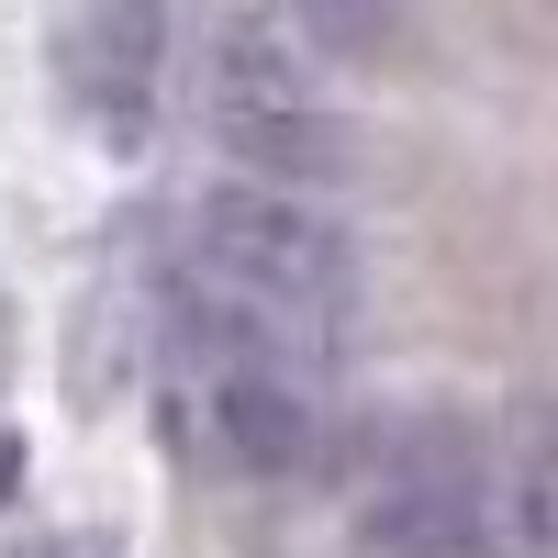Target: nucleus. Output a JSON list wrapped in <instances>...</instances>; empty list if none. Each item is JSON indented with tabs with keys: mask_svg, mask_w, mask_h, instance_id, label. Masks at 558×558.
Wrapping results in <instances>:
<instances>
[{
	"mask_svg": "<svg viewBox=\"0 0 558 558\" xmlns=\"http://www.w3.org/2000/svg\"><path fill=\"white\" fill-rule=\"evenodd\" d=\"M12 558H112L101 536H34V547H12Z\"/></svg>",
	"mask_w": 558,
	"mask_h": 558,
	"instance_id": "7",
	"label": "nucleus"
},
{
	"mask_svg": "<svg viewBox=\"0 0 558 558\" xmlns=\"http://www.w3.org/2000/svg\"><path fill=\"white\" fill-rule=\"evenodd\" d=\"M191 368H202V425H213V447L235 458L246 481H291V470H313V447H324L313 368L268 357V347H191Z\"/></svg>",
	"mask_w": 558,
	"mask_h": 558,
	"instance_id": "5",
	"label": "nucleus"
},
{
	"mask_svg": "<svg viewBox=\"0 0 558 558\" xmlns=\"http://www.w3.org/2000/svg\"><path fill=\"white\" fill-rule=\"evenodd\" d=\"M391 34H402V0H291L302 57H380Z\"/></svg>",
	"mask_w": 558,
	"mask_h": 558,
	"instance_id": "6",
	"label": "nucleus"
},
{
	"mask_svg": "<svg viewBox=\"0 0 558 558\" xmlns=\"http://www.w3.org/2000/svg\"><path fill=\"white\" fill-rule=\"evenodd\" d=\"M357 547L368 558H492L481 436L447 425V413H413L380 458V481H368V502H357Z\"/></svg>",
	"mask_w": 558,
	"mask_h": 558,
	"instance_id": "3",
	"label": "nucleus"
},
{
	"mask_svg": "<svg viewBox=\"0 0 558 558\" xmlns=\"http://www.w3.org/2000/svg\"><path fill=\"white\" fill-rule=\"evenodd\" d=\"M357 324V246L302 191L223 179L179 223V347H268L324 368Z\"/></svg>",
	"mask_w": 558,
	"mask_h": 558,
	"instance_id": "1",
	"label": "nucleus"
},
{
	"mask_svg": "<svg viewBox=\"0 0 558 558\" xmlns=\"http://www.w3.org/2000/svg\"><path fill=\"white\" fill-rule=\"evenodd\" d=\"M57 89L112 157H134L168 89V0H78L57 23Z\"/></svg>",
	"mask_w": 558,
	"mask_h": 558,
	"instance_id": "4",
	"label": "nucleus"
},
{
	"mask_svg": "<svg viewBox=\"0 0 558 558\" xmlns=\"http://www.w3.org/2000/svg\"><path fill=\"white\" fill-rule=\"evenodd\" d=\"M12 492H23V436L0 425V502H12Z\"/></svg>",
	"mask_w": 558,
	"mask_h": 558,
	"instance_id": "8",
	"label": "nucleus"
},
{
	"mask_svg": "<svg viewBox=\"0 0 558 558\" xmlns=\"http://www.w3.org/2000/svg\"><path fill=\"white\" fill-rule=\"evenodd\" d=\"M202 123L213 146L235 157L257 191H313V179L347 168V123L324 101L313 57L291 45V23H268L257 0L213 23V57H202Z\"/></svg>",
	"mask_w": 558,
	"mask_h": 558,
	"instance_id": "2",
	"label": "nucleus"
}]
</instances>
